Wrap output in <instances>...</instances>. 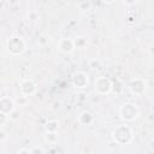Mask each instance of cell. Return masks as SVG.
I'll list each match as a JSON object with an SVG mask.
<instances>
[{"label": "cell", "instance_id": "5", "mask_svg": "<svg viewBox=\"0 0 154 154\" xmlns=\"http://www.w3.org/2000/svg\"><path fill=\"white\" fill-rule=\"evenodd\" d=\"M128 87H129V90L131 91V94L140 96V95H143L146 93V90H147V82H146L144 78L136 77V78H132L129 82Z\"/></svg>", "mask_w": 154, "mask_h": 154}, {"label": "cell", "instance_id": "8", "mask_svg": "<svg viewBox=\"0 0 154 154\" xmlns=\"http://www.w3.org/2000/svg\"><path fill=\"white\" fill-rule=\"evenodd\" d=\"M58 49L64 53V54H70L75 51V43H73V40L72 38H69V37H64V38H60L59 42H58Z\"/></svg>", "mask_w": 154, "mask_h": 154}, {"label": "cell", "instance_id": "2", "mask_svg": "<svg viewBox=\"0 0 154 154\" xmlns=\"http://www.w3.org/2000/svg\"><path fill=\"white\" fill-rule=\"evenodd\" d=\"M5 47L11 55H22L26 49V42L24 41L23 37L13 35L6 40Z\"/></svg>", "mask_w": 154, "mask_h": 154}, {"label": "cell", "instance_id": "20", "mask_svg": "<svg viewBox=\"0 0 154 154\" xmlns=\"http://www.w3.org/2000/svg\"><path fill=\"white\" fill-rule=\"evenodd\" d=\"M78 7H79L81 10H88V8L90 7V2H88V1H82V2L78 4Z\"/></svg>", "mask_w": 154, "mask_h": 154}, {"label": "cell", "instance_id": "21", "mask_svg": "<svg viewBox=\"0 0 154 154\" xmlns=\"http://www.w3.org/2000/svg\"><path fill=\"white\" fill-rule=\"evenodd\" d=\"M6 138H7V132H6L4 129H1V128H0V142L5 141Z\"/></svg>", "mask_w": 154, "mask_h": 154}, {"label": "cell", "instance_id": "15", "mask_svg": "<svg viewBox=\"0 0 154 154\" xmlns=\"http://www.w3.org/2000/svg\"><path fill=\"white\" fill-rule=\"evenodd\" d=\"M8 116V120H19V118H20V111H19V108H14L11 113H8L7 114Z\"/></svg>", "mask_w": 154, "mask_h": 154}, {"label": "cell", "instance_id": "7", "mask_svg": "<svg viewBox=\"0 0 154 154\" xmlns=\"http://www.w3.org/2000/svg\"><path fill=\"white\" fill-rule=\"evenodd\" d=\"M37 90V84L32 78H24L19 84V93L26 97L34 95Z\"/></svg>", "mask_w": 154, "mask_h": 154}, {"label": "cell", "instance_id": "22", "mask_svg": "<svg viewBox=\"0 0 154 154\" xmlns=\"http://www.w3.org/2000/svg\"><path fill=\"white\" fill-rule=\"evenodd\" d=\"M60 105H61V103H60L59 101H53V102L51 103V108L54 109V111H57V109L60 108Z\"/></svg>", "mask_w": 154, "mask_h": 154}, {"label": "cell", "instance_id": "12", "mask_svg": "<svg viewBox=\"0 0 154 154\" xmlns=\"http://www.w3.org/2000/svg\"><path fill=\"white\" fill-rule=\"evenodd\" d=\"M43 140H45V142H47L49 144H55L59 140L58 131L57 132H46L45 136H43Z\"/></svg>", "mask_w": 154, "mask_h": 154}, {"label": "cell", "instance_id": "9", "mask_svg": "<svg viewBox=\"0 0 154 154\" xmlns=\"http://www.w3.org/2000/svg\"><path fill=\"white\" fill-rule=\"evenodd\" d=\"M14 108H16V106H14L13 99H11L10 96H1L0 97V112L8 114Z\"/></svg>", "mask_w": 154, "mask_h": 154}, {"label": "cell", "instance_id": "18", "mask_svg": "<svg viewBox=\"0 0 154 154\" xmlns=\"http://www.w3.org/2000/svg\"><path fill=\"white\" fill-rule=\"evenodd\" d=\"M48 41H49V37L46 36V35H41V36L37 38V43L41 45V46H46V45L48 43Z\"/></svg>", "mask_w": 154, "mask_h": 154}, {"label": "cell", "instance_id": "14", "mask_svg": "<svg viewBox=\"0 0 154 154\" xmlns=\"http://www.w3.org/2000/svg\"><path fill=\"white\" fill-rule=\"evenodd\" d=\"M123 82L120 79H116V81H112V91L114 93H120L123 90Z\"/></svg>", "mask_w": 154, "mask_h": 154}, {"label": "cell", "instance_id": "6", "mask_svg": "<svg viewBox=\"0 0 154 154\" xmlns=\"http://www.w3.org/2000/svg\"><path fill=\"white\" fill-rule=\"evenodd\" d=\"M71 83L76 89H84L89 84V76L83 71H76L71 76Z\"/></svg>", "mask_w": 154, "mask_h": 154}, {"label": "cell", "instance_id": "13", "mask_svg": "<svg viewBox=\"0 0 154 154\" xmlns=\"http://www.w3.org/2000/svg\"><path fill=\"white\" fill-rule=\"evenodd\" d=\"M13 101H14V106H16L17 108H20V107H25V106L29 103V97H26V96L19 94V96H17Z\"/></svg>", "mask_w": 154, "mask_h": 154}, {"label": "cell", "instance_id": "10", "mask_svg": "<svg viewBox=\"0 0 154 154\" xmlns=\"http://www.w3.org/2000/svg\"><path fill=\"white\" fill-rule=\"evenodd\" d=\"M93 120H94V116L89 111H83L77 117V122L82 125H89L90 123H93Z\"/></svg>", "mask_w": 154, "mask_h": 154}, {"label": "cell", "instance_id": "16", "mask_svg": "<svg viewBox=\"0 0 154 154\" xmlns=\"http://www.w3.org/2000/svg\"><path fill=\"white\" fill-rule=\"evenodd\" d=\"M73 43H75V48H83L87 42L83 37H77L76 40H73Z\"/></svg>", "mask_w": 154, "mask_h": 154}, {"label": "cell", "instance_id": "17", "mask_svg": "<svg viewBox=\"0 0 154 154\" xmlns=\"http://www.w3.org/2000/svg\"><path fill=\"white\" fill-rule=\"evenodd\" d=\"M29 150H30V154H45L43 148L41 146H35V147H32Z\"/></svg>", "mask_w": 154, "mask_h": 154}, {"label": "cell", "instance_id": "4", "mask_svg": "<svg viewBox=\"0 0 154 154\" xmlns=\"http://www.w3.org/2000/svg\"><path fill=\"white\" fill-rule=\"evenodd\" d=\"M94 88L97 94L100 95H107L112 91V79H109L106 76H99L95 79Z\"/></svg>", "mask_w": 154, "mask_h": 154}, {"label": "cell", "instance_id": "23", "mask_svg": "<svg viewBox=\"0 0 154 154\" xmlns=\"http://www.w3.org/2000/svg\"><path fill=\"white\" fill-rule=\"evenodd\" d=\"M16 154H30V150L29 149H25V148H23V149H19Z\"/></svg>", "mask_w": 154, "mask_h": 154}, {"label": "cell", "instance_id": "11", "mask_svg": "<svg viewBox=\"0 0 154 154\" xmlns=\"http://www.w3.org/2000/svg\"><path fill=\"white\" fill-rule=\"evenodd\" d=\"M58 129H59V122L55 119H51L45 124L46 132H57Z\"/></svg>", "mask_w": 154, "mask_h": 154}, {"label": "cell", "instance_id": "3", "mask_svg": "<svg viewBox=\"0 0 154 154\" xmlns=\"http://www.w3.org/2000/svg\"><path fill=\"white\" fill-rule=\"evenodd\" d=\"M138 114H140L138 106L134 102H125L119 108V116L125 123L134 122L138 117Z\"/></svg>", "mask_w": 154, "mask_h": 154}, {"label": "cell", "instance_id": "19", "mask_svg": "<svg viewBox=\"0 0 154 154\" xmlns=\"http://www.w3.org/2000/svg\"><path fill=\"white\" fill-rule=\"evenodd\" d=\"M7 122H8V116L0 112V128H2Z\"/></svg>", "mask_w": 154, "mask_h": 154}, {"label": "cell", "instance_id": "1", "mask_svg": "<svg viewBox=\"0 0 154 154\" xmlns=\"http://www.w3.org/2000/svg\"><path fill=\"white\" fill-rule=\"evenodd\" d=\"M112 140L117 144H129L134 140V132L132 129L125 123V124H119L112 130Z\"/></svg>", "mask_w": 154, "mask_h": 154}]
</instances>
